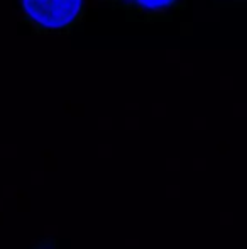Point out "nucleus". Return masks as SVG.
I'll return each mask as SVG.
<instances>
[{
	"label": "nucleus",
	"instance_id": "nucleus-1",
	"mask_svg": "<svg viewBox=\"0 0 247 249\" xmlns=\"http://www.w3.org/2000/svg\"><path fill=\"white\" fill-rule=\"evenodd\" d=\"M22 20L37 34L69 33L83 20L86 0H19Z\"/></svg>",
	"mask_w": 247,
	"mask_h": 249
},
{
	"label": "nucleus",
	"instance_id": "nucleus-2",
	"mask_svg": "<svg viewBox=\"0 0 247 249\" xmlns=\"http://www.w3.org/2000/svg\"><path fill=\"white\" fill-rule=\"evenodd\" d=\"M110 7L122 10L132 20L159 22L178 16L186 7V0H105Z\"/></svg>",
	"mask_w": 247,
	"mask_h": 249
}]
</instances>
